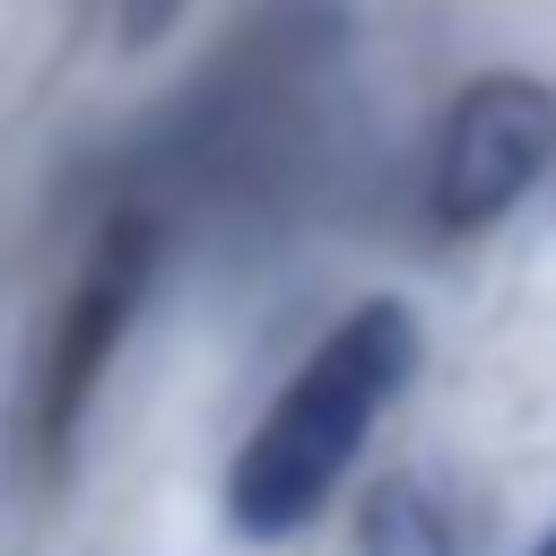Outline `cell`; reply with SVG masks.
<instances>
[{"label":"cell","mask_w":556,"mask_h":556,"mask_svg":"<svg viewBox=\"0 0 556 556\" xmlns=\"http://www.w3.org/2000/svg\"><path fill=\"white\" fill-rule=\"evenodd\" d=\"M417 374V313L400 295H365L348 304L313 356L278 382V400L252 417V434L226 460V521L243 539H295L339 478L356 469V452L374 443L382 408L408 391Z\"/></svg>","instance_id":"cell-1"},{"label":"cell","mask_w":556,"mask_h":556,"mask_svg":"<svg viewBox=\"0 0 556 556\" xmlns=\"http://www.w3.org/2000/svg\"><path fill=\"white\" fill-rule=\"evenodd\" d=\"M556 174V87L530 70H478L426 156V217L443 235L504 226Z\"/></svg>","instance_id":"cell-2"},{"label":"cell","mask_w":556,"mask_h":556,"mask_svg":"<svg viewBox=\"0 0 556 556\" xmlns=\"http://www.w3.org/2000/svg\"><path fill=\"white\" fill-rule=\"evenodd\" d=\"M356 556H460L443 495L426 478H408V469L374 478L365 504H356Z\"/></svg>","instance_id":"cell-3"},{"label":"cell","mask_w":556,"mask_h":556,"mask_svg":"<svg viewBox=\"0 0 556 556\" xmlns=\"http://www.w3.org/2000/svg\"><path fill=\"white\" fill-rule=\"evenodd\" d=\"M174 17H182V0H122V35L130 43H156Z\"/></svg>","instance_id":"cell-4"},{"label":"cell","mask_w":556,"mask_h":556,"mask_svg":"<svg viewBox=\"0 0 556 556\" xmlns=\"http://www.w3.org/2000/svg\"><path fill=\"white\" fill-rule=\"evenodd\" d=\"M530 556H556V521H547V539H539V547H530Z\"/></svg>","instance_id":"cell-5"}]
</instances>
